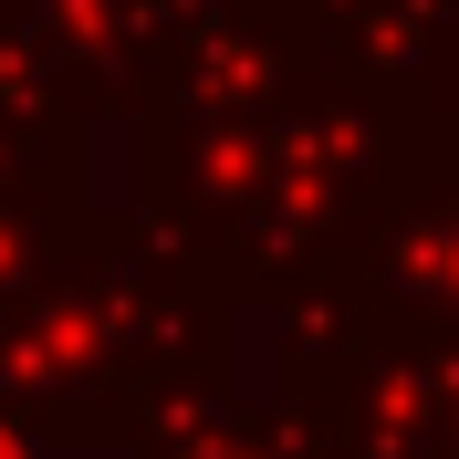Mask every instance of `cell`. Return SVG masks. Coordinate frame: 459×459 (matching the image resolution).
<instances>
[{"instance_id": "cell-1", "label": "cell", "mask_w": 459, "mask_h": 459, "mask_svg": "<svg viewBox=\"0 0 459 459\" xmlns=\"http://www.w3.org/2000/svg\"><path fill=\"white\" fill-rule=\"evenodd\" d=\"M0 459H31V449H22V438H11V429H0Z\"/></svg>"}]
</instances>
